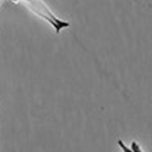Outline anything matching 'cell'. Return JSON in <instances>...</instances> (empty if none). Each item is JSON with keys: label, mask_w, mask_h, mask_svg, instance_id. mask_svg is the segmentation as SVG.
Segmentation results:
<instances>
[{"label": "cell", "mask_w": 152, "mask_h": 152, "mask_svg": "<svg viewBox=\"0 0 152 152\" xmlns=\"http://www.w3.org/2000/svg\"><path fill=\"white\" fill-rule=\"evenodd\" d=\"M3 1H4V0H0V7H1V6L3 2Z\"/></svg>", "instance_id": "obj_2"}, {"label": "cell", "mask_w": 152, "mask_h": 152, "mask_svg": "<svg viewBox=\"0 0 152 152\" xmlns=\"http://www.w3.org/2000/svg\"><path fill=\"white\" fill-rule=\"evenodd\" d=\"M28 10L37 18L46 23L56 34L70 26V23L57 15L44 0H10Z\"/></svg>", "instance_id": "obj_1"}]
</instances>
